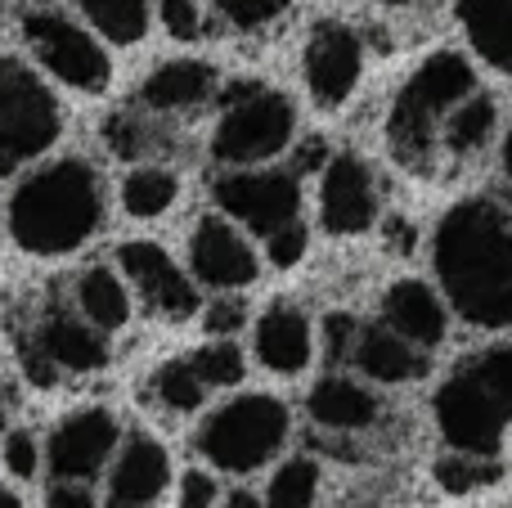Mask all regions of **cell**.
I'll list each match as a JSON object with an SVG mask.
<instances>
[{"mask_svg": "<svg viewBox=\"0 0 512 508\" xmlns=\"http://www.w3.org/2000/svg\"><path fill=\"white\" fill-rule=\"evenodd\" d=\"M117 198H122L126 216L158 221L180 203V176L171 167H162V162H135L122 176V185H117Z\"/></svg>", "mask_w": 512, "mask_h": 508, "instance_id": "obj_24", "label": "cell"}, {"mask_svg": "<svg viewBox=\"0 0 512 508\" xmlns=\"http://www.w3.org/2000/svg\"><path fill=\"white\" fill-rule=\"evenodd\" d=\"M382 324L423 351L445 342V306L423 279H396L387 288V297H382Z\"/></svg>", "mask_w": 512, "mask_h": 508, "instance_id": "obj_19", "label": "cell"}, {"mask_svg": "<svg viewBox=\"0 0 512 508\" xmlns=\"http://www.w3.org/2000/svg\"><path fill=\"white\" fill-rule=\"evenodd\" d=\"M477 90V72L463 54L436 50L409 72V81L396 90L387 113V144L396 162L423 171L432 162L436 144H441L445 117Z\"/></svg>", "mask_w": 512, "mask_h": 508, "instance_id": "obj_3", "label": "cell"}, {"mask_svg": "<svg viewBox=\"0 0 512 508\" xmlns=\"http://www.w3.org/2000/svg\"><path fill=\"white\" fill-rule=\"evenodd\" d=\"M23 41L32 59L77 95H104L113 81V59L104 50V36L90 23L68 18L63 9H27Z\"/></svg>", "mask_w": 512, "mask_h": 508, "instance_id": "obj_7", "label": "cell"}, {"mask_svg": "<svg viewBox=\"0 0 512 508\" xmlns=\"http://www.w3.org/2000/svg\"><path fill=\"white\" fill-rule=\"evenodd\" d=\"M468 45L499 72H512V0H454Z\"/></svg>", "mask_w": 512, "mask_h": 508, "instance_id": "obj_23", "label": "cell"}, {"mask_svg": "<svg viewBox=\"0 0 512 508\" xmlns=\"http://www.w3.org/2000/svg\"><path fill=\"white\" fill-rule=\"evenodd\" d=\"M355 338H360V324H355L351 315L333 311V315L324 320V347H328V356H333V360H351Z\"/></svg>", "mask_w": 512, "mask_h": 508, "instance_id": "obj_37", "label": "cell"}, {"mask_svg": "<svg viewBox=\"0 0 512 508\" xmlns=\"http://www.w3.org/2000/svg\"><path fill=\"white\" fill-rule=\"evenodd\" d=\"M432 266L468 324L512 329V216L490 198L450 207L432 234Z\"/></svg>", "mask_w": 512, "mask_h": 508, "instance_id": "obj_1", "label": "cell"}, {"mask_svg": "<svg viewBox=\"0 0 512 508\" xmlns=\"http://www.w3.org/2000/svg\"><path fill=\"white\" fill-rule=\"evenodd\" d=\"M432 414H436L441 437L450 441V450L481 455V459H495L499 455L504 428L512 423L508 405L490 392V383L472 365H459L441 387H436Z\"/></svg>", "mask_w": 512, "mask_h": 508, "instance_id": "obj_8", "label": "cell"}, {"mask_svg": "<svg viewBox=\"0 0 512 508\" xmlns=\"http://www.w3.org/2000/svg\"><path fill=\"white\" fill-rule=\"evenodd\" d=\"M185 270L194 275L198 288L212 293H239L261 279V257H256L252 239L243 225L230 216H198L185 243Z\"/></svg>", "mask_w": 512, "mask_h": 508, "instance_id": "obj_11", "label": "cell"}, {"mask_svg": "<svg viewBox=\"0 0 512 508\" xmlns=\"http://www.w3.org/2000/svg\"><path fill=\"white\" fill-rule=\"evenodd\" d=\"M239 324H243V306L234 302V297H212V311H207V333L230 338V333H239Z\"/></svg>", "mask_w": 512, "mask_h": 508, "instance_id": "obj_39", "label": "cell"}, {"mask_svg": "<svg viewBox=\"0 0 512 508\" xmlns=\"http://www.w3.org/2000/svg\"><path fill=\"white\" fill-rule=\"evenodd\" d=\"M207 5H212L230 27H239V32H265L270 23L283 18L288 0H207Z\"/></svg>", "mask_w": 512, "mask_h": 508, "instance_id": "obj_32", "label": "cell"}, {"mask_svg": "<svg viewBox=\"0 0 512 508\" xmlns=\"http://www.w3.org/2000/svg\"><path fill=\"white\" fill-rule=\"evenodd\" d=\"M27 9H54V0H23Z\"/></svg>", "mask_w": 512, "mask_h": 508, "instance_id": "obj_44", "label": "cell"}, {"mask_svg": "<svg viewBox=\"0 0 512 508\" xmlns=\"http://www.w3.org/2000/svg\"><path fill=\"white\" fill-rule=\"evenodd\" d=\"M351 365L364 378H373V383H409V378H423L427 356H423V347H414V342L400 338L387 324H369L355 338Z\"/></svg>", "mask_w": 512, "mask_h": 508, "instance_id": "obj_22", "label": "cell"}, {"mask_svg": "<svg viewBox=\"0 0 512 508\" xmlns=\"http://www.w3.org/2000/svg\"><path fill=\"white\" fill-rule=\"evenodd\" d=\"M104 180L99 167L81 153H63L32 167L14 185L5 207V225L27 257H72L104 225Z\"/></svg>", "mask_w": 512, "mask_h": 508, "instance_id": "obj_2", "label": "cell"}, {"mask_svg": "<svg viewBox=\"0 0 512 508\" xmlns=\"http://www.w3.org/2000/svg\"><path fill=\"white\" fill-rule=\"evenodd\" d=\"M306 248H310V230L301 221H292V225H283V230L265 234V261H270L274 270H292L301 257H306Z\"/></svg>", "mask_w": 512, "mask_h": 508, "instance_id": "obj_35", "label": "cell"}, {"mask_svg": "<svg viewBox=\"0 0 512 508\" xmlns=\"http://www.w3.org/2000/svg\"><path fill=\"white\" fill-rule=\"evenodd\" d=\"M104 508H126V504H104Z\"/></svg>", "mask_w": 512, "mask_h": 508, "instance_id": "obj_47", "label": "cell"}, {"mask_svg": "<svg viewBox=\"0 0 512 508\" xmlns=\"http://www.w3.org/2000/svg\"><path fill=\"white\" fill-rule=\"evenodd\" d=\"M0 27H5V0H0Z\"/></svg>", "mask_w": 512, "mask_h": 508, "instance_id": "obj_45", "label": "cell"}, {"mask_svg": "<svg viewBox=\"0 0 512 508\" xmlns=\"http://www.w3.org/2000/svg\"><path fill=\"white\" fill-rule=\"evenodd\" d=\"M153 14L167 27L171 41H198L207 32L203 0H153Z\"/></svg>", "mask_w": 512, "mask_h": 508, "instance_id": "obj_33", "label": "cell"}, {"mask_svg": "<svg viewBox=\"0 0 512 508\" xmlns=\"http://www.w3.org/2000/svg\"><path fill=\"white\" fill-rule=\"evenodd\" d=\"M0 508H27V504L18 500V491H14V486H5V482H0Z\"/></svg>", "mask_w": 512, "mask_h": 508, "instance_id": "obj_41", "label": "cell"}, {"mask_svg": "<svg viewBox=\"0 0 512 508\" xmlns=\"http://www.w3.org/2000/svg\"><path fill=\"white\" fill-rule=\"evenodd\" d=\"M499 477V468L490 464V459L481 455H463V450H454V455L436 459V482L445 486V491L463 495V491H477V486H490Z\"/></svg>", "mask_w": 512, "mask_h": 508, "instance_id": "obj_31", "label": "cell"}, {"mask_svg": "<svg viewBox=\"0 0 512 508\" xmlns=\"http://www.w3.org/2000/svg\"><path fill=\"white\" fill-rule=\"evenodd\" d=\"M221 95V77H216L212 63L203 59H167L140 81L135 90V104L144 113L158 117H180V113H198L203 104Z\"/></svg>", "mask_w": 512, "mask_h": 508, "instance_id": "obj_18", "label": "cell"}, {"mask_svg": "<svg viewBox=\"0 0 512 508\" xmlns=\"http://www.w3.org/2000/svg\"><path fill=\"white\" fill-rule=\"evenodd\" d=\"M221 482L212 477V468H185L176 477V500L171 508H221Z\"/></svg>", "mask_w": 512, "mask_h": 508, "instance_id": "obj_34", "label": "cell"}, {"mask_svg": "<svg viewBox=\"0 0 512 508\" xmlns=\"http://www.w3.org/2000/svg\"><path fill=\"white\" fill-rule=\"evenodd\" d=\"M212 203L248 234H274L301 221V180L283 167H230L212 180Z\"/></svg>", "mask_w": 512, "mask_h": 508, "instance_id": "obj_9", "label": "cell"}, {"mask_svg": "<svg viewBox=\"0 0 512 508\" xmlns=\"http://www.w3.org/2000/svg\"><path fill=\"white\" fill-rule=\"evenodd\" d=\"M63 135V108L32 63L0 54V180L41 162Z\"/></svg>", "mask_w": 512, "mask_h": 508, "instance_id": "obj_6", "label": "cell"}, {"mask_svg": "<svg viewBox=\"0 0 512 508\" xmlns=\"http://www.w3.org/2000/svg\"><path fill=\"white\" fill-rule=\"evenodd\" d=\"M468 365L486 378L490 392H495L512 414V347H490V351H481V356H472Z\"/></svg>", "mask_w": 512, "mask_h": 508, "instance_id": "obj_36", "label": "cell"}, {"mask_svg": "<svg viewBox=\"0 0 512 508\" xmlns=\"http://www.w3.org/2000/svg\"><path fill=\"white\" fill-rule=\"evenodd\" d=\"M297 140V104L265 81H234L216 95L212 158L230 167H265Z\"/></svg>", "mask_w": 512, "mask_h": 508, "instance_id": "obj_4", "label": "cell"}, {"mask_svg": "<svg viewBox=\"0 0 512 508\" xmlns=\"http://www.w3.org/2000/svg\"><path fill=\"white\" fill-rule=\"evenodd\" d=\"M189 360H194L198 378L207 383V392H212V387H239L243 374H248V356H243V347L234 338L203 342V347H198Z\"/></svg>", "mask_w": 512, "mask_h": 508, "instance_id": "obj_29", "label": "cell"}, {"mask_svg": "<svg viewBox=\"0 0 512 508\" xmlns=\"http://www.w3.org/2000/svg\"><path fill=\"white\" fill-rule=\"evenodd\" d=\"M319 464L310 455H297V459H283L274 468V477L265 482V495H261V508H315L319 500Z\"/></svg>", "mask_w": 512, "mask_h": 508, "instance_id": "obj_28", "label": "cell"}, {"mask_svg": "<svg viewBox=\"0 0 512 508\" xmlns=\"http://www.w3.org/2000/svg\"><path fill=\"white\" fill-rule=\"evenodd\" d=\"M387 5H409V0H387Z\"/></svg>", "mask_w": 512, "mask_h": 508, "instance_id": "obj_46", "label": "cell"}, {"mask_svg": "<svg viewBox=\"0 0 512 508\" xmlns=\"http://www.w3.org/2000/svg\"><path fill=\"white\" fill-rule=\"evenodd\" d=\"M292 432V414L279 396L270 392H243L216 405L194 432V450L207 459L212 473L248 477L265 468L283 450Z\"/></svg>", "mask_w": 512, "mask_h": 508, "instance_id": "obj_5", "label": "cell"}, {"mask_svg": "<svg viewBox=\"0 0 512 508\" xmlns=\"http://www.w3.org/2000/svg\"><path fill=\"white\" fill-rule=\"evenodd\" d=\"M221 508H261V500H256L252 491H230V495L221 500Z\"/></svg>", "mask_w": 512, "mask_h": 508, "instance_id": "obj_40", "label": "cell"}, {"mask_svg": "<svg viewBox=\"0 0 512 508\" xmlns=\"http://www.w3.org/2000/svg\"><path fill=\"white\" fill-rule=\"evenodd\" d=\"M252 356L279 378H297L315 360V329L297 302H270L252 324Z\"/></svg>", "mask_w": 512, "mask_h": 508, "instance_id": "obj_16", "label": "cell"}, {"mask_svg": "<svg viewBox=\"0 0 512 508\" xmlns=\"http://www.w3.org/2000/svg\"><path fill=\"white\" fill-rule=\"evenodd\" d=\"M306 414L328 432H364L378 423L382 405L364 383L346 374H324L306 396Z\"/></svg>", "mask_w": 512, "mask_h": 508, "instance_id": "obj_21", "label": "cell"}, {"mask_svg": "<svg viewBox=\"0 0 512 508\" xmlns=\"http://www.w3.org/2000/svg\"><path fill=\"white\" fill-rule=\"evenodd\" d=\"M113 261H117V270L126 275L131 293L140 297L153 315H162V320H189V315H198L203 297H198L194 275H189L185 266H176V257H171L158 239L117 243Z\"/></svg>", "mask_w": 512, "mask_h": 508, "instance_id": "obj_12", "label": "cell"}, {"mask_svg": "<svg viewBox=\"0 0 512 508\" xmlns=\"http://www.w3.org/2000/svg\"><path fill=\"white\" fill-rule=\"evenodd\" d=\"M495 99L481 95V90H472L468 99H463L459 108H454L450 117H445V131H441V144L450 153H459V158H468V153H481L490 144V135H495Z\"/></svg>", "mask_w": 512, "mask_h": 508, "instance_id": "obj_27", "label": "cell"}, {"mask_svg": "<svg viewBox=\"0 0 512 508\" xmlns=\"http://www.w3.org/2000/svg\"><path fill=\"white\" fill-rule=\"evenodd\" d=\"M149 401L162 414H198L207 401V383L198 378L194 360H162L149 378Z\"/></svg>", "mask_w": 512, "mask_h": 508, "instance_id": "obj_26", "label": "cell"}, {"mask_svg": "<svg viewBox=\"0 0 512 508\" xmlns=\"http://www.w3.org/2000/svg\"><path fill=\"white\" fill-rule=\"evenodd\" d=\"M122 437V419L108 405H81L45 437V473L50 482H95L108 473Z\"/></svg>", "mask_w": 512, "mask_h": 508, "instance_id": "obj_10", "label": "cell"}, {"mask_svg": "<svg viewBox=\"0 0 512 508\" xmlns=\"http://www.w3.org/2000/svg\"><path fill=\"white\" fill-rule=\"evenodd\" d=\"M45 508H104L90 491V482H50L45 486Z\"/></svg>", "mask_w": 512, "mask_h": 508, "instance_id": "obj_38", "label": "cell"}, {"mask_svg": "<svg viewBox=\"0 0 512 508\" xmlns=\"http://www.w3.org/2000/svg\"><path fill=\"white\" fill-rule=\"evenodd\" d=\"M36 356L59 374H99L113 360L108 333H99L90 320H81L77 311H50L32 333Z\"/></svg>", "mask_w": 512, "mask_h": 508, "instance_id": "obj_17", "label": "cell"}, {"mask_svg": "<svg viewBox=\"0 0 512 508\" xmlns=\"http://www.w3.org/2000/svg\"><path fill=\"white\" fill-rule=\"evenodd\" d=\"M301 77L319 108H342L364 77V41L342 18H319L301 45Z\"/></svg>", "mask_w": 512, "mask_h": 508, "instance_id": "obj_13", "label": "cell"}, {"mask_svg": "<svg viewBox=\"0 0 512 508\" xmlns=\"http://www.w3.org/2000/svg\"><path fill=\"white\" fill-rule=\"evenodd\" d=\"M0 464L14 482H36L45 473V441L27 428H9L0 441Z\"/></svg>", "mask_w": 512, "mask_h": 508, "instance_id": "obj_30", "label": "cell"}, {"mask_svg": "<svg viewBox=\"0 0 512 508\" xmlns=\"http://www.w3.org/2000/svg\"><path fill=\"white\" fill-rule=\"evenodd\" d=\"M72 306H77L81 320H90L99 333H108V338H113L117 329H126V324H131L135 293H131V284H126L122 270L95 261V266H86L77 275V284H72Z\"/></svg>", "mask_w": 512, "mask_h": 508, "instance_id": "obj_20", "label": "cell"}, {"mask_svg": "<svg viewBox=\"0 0 512 508\" xmlns=\"http://www.w3.org/2000/svg\"><path fill=\"white\" fill-rule=\"evenodd\" d=\"M77 9L108 45H140L153 23V0H77Z\"/></svg>", "mask_w": 512, "mask_h": 508, "instance_id": "obj_25", "label": "cell"}, {"mask_svg": "<svg viewBox=\"0 0 512 508\" xmlns=\"http://www.w3.org/2000/svg\"><path fill=\"white\" fill-rule=\"evenodd\" d=\"M5 432H9V410H5V401H0V441H5Z\"/></svg>", "mask_w": 512, "mask_h": 508, "instance_id": "obj_43", "label": "cell"}, {"mask_svg": "<svg viewBox=\"0 0 512 508\" xmlns=\"http://www.w3.org/2000/svg\"><path fill=\"white\" fill-rule=\"evenodd\" d=\"M378 221V180L360 153H333L319 171V225L337 239L373 230Z\"/></svg>", "mask_w": 512, "mask_h": 508, "instance_id": "obj_14", "label": "cell"}, {"mask_svg": "<svg viewBox=\"0 0 512 508\" xmlns=\"http://www.w3.org/2000/svg\"><path fill=\"white\" fill-rule=\"evenodd\" d=\"M104 477H108L104 504L158 508V500L171 491V450L153 432H126Z\"/></svg>", "mask_w": 512, "mask_h": 508, "instance_id": "obj_15", "label": "cell"}, {"mask_svg": "<svg viewBox=\"0 0 512 508\" xmlns=\"http://www.w3.org/2000/svg\"><path fill=\"white\" fill-rule=\"evenodd\" d=\"M504 171L512 176V131H508V140H504Z\"/></svg>", "mask_w": 512, "mask_h": 508, "instance_id": "obj_42", "label": "cell"}]
</instances>
